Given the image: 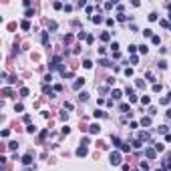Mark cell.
Instances as JSON below:
<instances>
[{
  "label": "cell",
  "instance_id": "6da1fadb",
  "mask_svg": "<svg viewBox=\"0 0 171 171\" xmlns=\"http://www.w3.org/2000/svg\"><path fill=\"white\" fill-rule=\"evenodd\" d=\"M111 163L113 165H119L121 163V155H119V153H111Z\"/></svg>",
  "mask_w": 171,
  "mask_h": 171
},
{
  "label": "cell",
  "instance_id": "7a4b0ae2",
  "mask_svg": "<svg viewBox=\"0 0 171 171\" xmlns=\"http://www.w3.org/2000/svg\"><path fill=\"white\" fill-rule=\"evenodd\" d=\"M89 131H91V133H99L101 127H99V125H91V127H89Z\"/></svg>",
  "mask_w": 171,
  "mask_h": 171
},
{
  "label": "cell",
  "instance_id": "3957f363",
  "mask_svg": "<svg viewBox=\"0 0 171 171\" xmlns=\"http://www.w3.org/2000/svg\"><path fill=\"white\" fill-rule=\"evenodd\" d=\"M77 155H87V147H79L77 149Z\"/></svg>",
  "mask_w": 171,
  "mask_h": 171
},
{
  "label": "cell",
  "instance_id": "277c9868",
  "mask_svg": "<svg viewBox=\"0 0 171 171\" xmlns=\"http://www.w3.org/2000/svg\"><path fill=\"white\" fill-rule=\"evenodd\" d=\"M83 64H85V69H91V67H93V62H91V60H85Z\"/></svg>",
  "mask_w": 171,
  "mask_h": 171
},
{
  "label": "cell",
  "instance_id": "5b68a950",
  "mask_svg": "<svg viewBox=\"0 0 171 171\" xmlns=\"http://www.w3.org/2000/svg\"><path fill=\"white\" fill-rule=\"evenodd\" d=\"M83 83H85V80H83V79H79L77 83H75V87H77V89H79V87H83Z\"/></svg>",
  "mask_w": 171,
  "mask_h": 171
}]
</instances>
